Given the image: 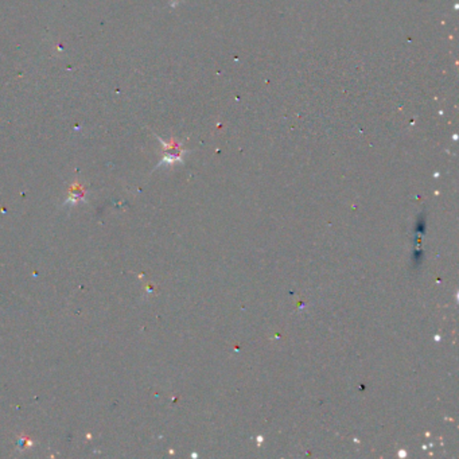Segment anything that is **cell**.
<instances>
[{"label":"cell","mask_w":459,"mask_h":459,"mask_svg":"<svg viewBox=\"0 0 459 459\" xmlns=\"http://www.w3.org/2000/svg\"><path fill=\"white\" fill-rule=\"evenodd\" d=\"M82 198H84V190L77 187V190H70V196H69L67 202H78Z\"/></svg>","instance_id":"6da1fadb"}]
</instances>
